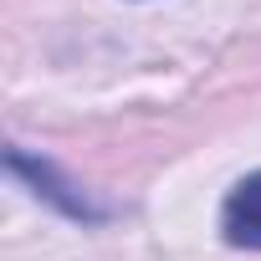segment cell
<instances>
[{
	"instance_id": "cell-1",
	"label": "cell",
	"mask_w": 261,
	"mask_h": 261,
	"mask_svg": "<svg viewBox=\"0 0 261 261\" xmlns=\"http://www.w3.org/2000/svg\"><path fill=\"white\" fill-rule=\"evenodd\" d=\"M220 230H225L230 246H251V251H261V174H246V179L225 195Z\"/></svg>"
}]
</instances>
